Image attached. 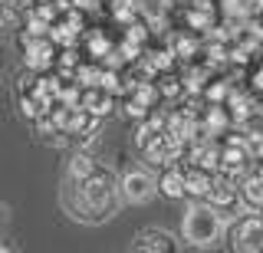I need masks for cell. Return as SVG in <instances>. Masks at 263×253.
Returning a JSON list of instances; mask_svg holds the SVG:
<instances>
[{
    "instance_id": "obj_12",
    "label": "cell",
    "mask_w": 263,
    "mask_h": 253,
    "mask_svg": "<svg viewBox=\"0 0 263 253\" xmlns=\"http://www.w3.org/2000/svg\"><path fill=\"white\" fill-rule=\"evenodd\" d=\"M122 112H125V119H128V122H145L148 115H152V109H148L145 102H138L135 95H128V99L122 102Z\"/></svg>"
},
{
    "instance_id": "obj_17",
    "label": "cell",
    "mask_w": 263,
    "mask_h": 253,
    "mask_svg": "<svg viewBox=\"0 0 263 253\" xmlns=\"http://www.w3.org/2000/svg\"><path fill=\"white\" fill-rule=\"evenodd\" d=\"M0 224H4V207H0Z\"/></svg>"
},
{
    "instance_id": "obj_2",
    "label": "cell",
    "mask_w": 263,
    "mask_h": 253,
    "mask_svg": "<svg viewBox=\"0 0 263 253\" xmlns=\"http://www.w3.org/2000/svg\"><path fill=\"white\" fill-rule=\"evenodd\" d=\"M119 194L125 204H148L158 194V181L152 178V171L145 168H128L119 178Z\"/></svg>"
},
{
    "instance_id": "obj_8",
    "label": "cell",
    "mask_w": 263,
    "mask_h": 253,
    "mask_svg": "<svg viewBox=\"0 0 263 253\" xmlns=\"http://www.w3.org/2000/svg\"><path fill=\"white\" fill-rule=\"evenodd\" d=\"M178 247H181L178 237L168 230H158V227H148V230L135 237V250H142V253H175Z\"/></svg>"
},
{
    "instance_id": "obj_14",
    "label": "cell",
    "mask_w": 263,
    "mask_h": 253,
    "mask_svg": "<svg viewBox=\"0 0 263 253\" xmlns=\"http://www.w3.org/2000/svg\"><path fill=\"white\" fill-rule=\"evenodd\" d=\"M197 46H201V43H197L194 36H178V40H175V56L187 60V56H194V53H197Z\"/></svg>"
},
{
    "instance_id": "obj_6",
    "label": "cell",
    "mask_w": 263,
    "mask_h": 253,
    "mask_svg": "<svg viewBox=\"0 0 263 253\" xmlns=\"http://www.w3.org/2000/svg\"><path fill=\"white\" fill-rule=\"evenodd\" d=\"M79 105L89 112V115L105 119V115H112V112H115V92H112V89H105V86H82Z\"/></svg>"
},
{
    "instance_id": "obj_3",
    "label": "cell",
    "mask_w": 263,
    "mask_h": 253,
    "mask_svg": "<svg viewBox=\"0 0 263 253\" xmlns=\"http://www.w3.org/2000/svg\"><path fill=\"white\" fill-rule=\"evenodd\" d=\"M23 63H27V69L33 72H46L56 66V43L53 36H30L23 33Z\"/></svg>"
},
{
    "instance_id": "obj_9",
    "label": "cell",
    "mask_w": 263,
    "mask_h": 253,
    "mask_svg": "<svg viewBox=\"0 0 263 253\" xmlns=\"http://www.w3.org/2000/svg\"><path fill=\"white\" fill-rule=\"evenodd\" d=\"M214 174H217V171H208V168H201V165H184L187 198H194V201L208 198V191H211V184H214Z\"/></svg>"
},
{
    "instance_id": "obj_7",
    "label": "cell",
    "mask_w": 263,
    "mask_h": 253,
    "mask_svg": "<svg viewBox=\"0 0 263 253\" xmlns=\"http://www.w3.org/2000/svg\"><path fill=\"white\" fill-rule=\"evenodd\" d=\"M240 207L243 214H263V171H247L240 178Z\"/></svg>"
},
{
    "instance_id": "obj_10",
    "label": "cell",
    "mask_w": 263,
    "mask_h": 253,
    "mask_svg": "<svg viewBox=\"0 0 263 253\" xmlns=\"http://www.w3.org/2000/svg\"><path fill=\"white\" fill-rule=\"evenodd\" d=\"M158 194H164L168 201H181V198H187V187H184V168H181V165H164V171L158 174Z\"/></svg>"
},
{
    "instance_id": "obj_1",
    "label": "cell",
    "mask_w": 263,
    "mask_h": 253,
    "mask_svg": "<svg viewBox=\"0 0 263 253\" xmlns=\"http://www.w3.org/2000/svg\"><path fill=\"white\" fill-rule=\"evenodd\" d=\"M227 230V214L211 201H194L181 214V237L187 247H214Z\"/></svg>"
},
{
    "instance_id": "obj_4",
    "label": "cell",
    "mask_w": 263,
    "mask_h": 253,
    "mask_svg": "<svg viewBox=\"0 0 263 253\" xmlns=\"http://www.w3.org/2000/svg\"><path fill=\"white\" fill-rule=\"evenodd\" d=\"M204 201H211L214 207H220L224 214H230V210H240V214H243V207H240V178L217 171V174H214V184H211V191H208V198H204Z\"/></svg>"
},
{
    "instance_id": "obj_16",
    "label": "cell",
    "mask_w": 263,
    "mask_h": 253,
    "mask_svg": "<svg viewBox=\"0 0 263 253\" xmlns=\"http://www.w3.org/2000/svg\"><path fill=\"white\" fill-rule=\"evenodd\" d=\"M0 253H10V247H7V243H0Z\"/></svg>"
},
{
    "instance_id": "obj_15",
    "label": "cell",
    "mask_w": 263,
    "mask_h": 253,
    "mask_svg": "<svg viewBox=\"0 0 263 253\" xmlns=\"http://www.w3.org/2000/svg\"><path fill=\"white\" fill-rule=\"evenodd\" d=\"M250 10L253 13H263V0H250Z\"/></svg>"
},
{
    "instance_id": "obj_13",
    "label": "cell",
    "mask_w": 263,
    "mask_h": 253,
    "mask_svg": "<svg viewBox=\"0 0 263 253\" xmlns=\"http://www.w3.org/2000/svg\"><path fill=\"white\" fill-rule=\"evenodd\" d=\"M243 138H247V148H250L253 161H263V132H257V128L243 125Z\"/></svg>"
},
{
    "instance_id": "obj_5",
    "label": "cell",
    "mask_w": 263,
    "mask_h": 253,
    "mask_svg": "<svg viewBox=\"0 0 263 253\" xmlns=\"http://www.w3.org/2000/svg\"><path fill=\"white\" fill-rule=\"evenodd\" d=\"M234 250L263 253V217L260 214H247L240 224L234 227Z\"/></svg>"
},
{
    "instance_id": "obj_11",
    "label": "cell",
    "mask_w": 263,
    "mask_h": 253,
    "mask_svg": "<svg viewBox=\"0 0 263 253\" xmlns=\"http://www.w3.org/2000/svg\"><path fill=\"white\" fill-rule=\"evenodd\" d=\"M99 171V161L92 158V154H86V151H76L69 158V168H66V178H69V181H86L89 174H96Z\"/></svg>"
}]
</instances>
